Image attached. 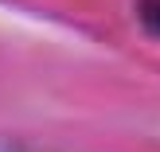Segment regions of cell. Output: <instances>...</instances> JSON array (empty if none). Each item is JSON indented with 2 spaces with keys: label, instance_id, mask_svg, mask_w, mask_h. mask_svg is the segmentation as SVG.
<instances>
[{
  "label": "cell",
  "instance_id": "6da1fadb",
  "mask_svg": "<svg viewBox=\"0 0 160 152\" xmlns=\"http://www.w3.org/2000/svg\"><path fill=\"white\" fill-rule=\"evenodd\" d=\"M137 16L152 35H160V0H137Z\"/></svg>",
  "mask_w": 160,
  "mask_h": 152
}]
</instances>
